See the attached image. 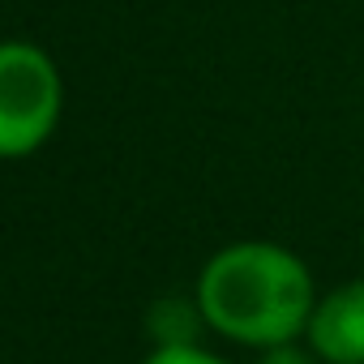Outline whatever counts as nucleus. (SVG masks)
<instances>
[{"label": "nucleus", "mask_w": 364, "mask_h": 364, "mask_svg": "<svg viewBox=\"0 0 364 364\" xmlns=\"http://www.w3.org/2000/svg\"><path fill=\"white\" fill-rule=\"evenodd\" d=\"M193 300L215 334L262 351L304 338L317 291L309 266L291 249L270 240H240L202 266Z\"/></svg>", "instance_id": "f257e3e1"}, {"label": "nucleus", "mask_w": 364, "mask_h": 364, "mask_svg": "<svg viewBox=\"0 0 364 364\" xmlns=\"http://www.w3.org/2000/svg\"><path fill=\"white\" fill-rule=\"evenodd\" d=\"M65 86L52 56L35 43H0V159L39 150L60 120Z\"/></svg>", "instance_id": "f03ea898"}, {"label": "nucleus", "mask_w": 364, "mask_h": 364, "mask_svg": "<svg viewBox=\"0 0 364 364\" xmlns=\"http://www.w3.org/2000/svg\"><path fill=\"white\" fill-rule=\"evenodd\" d=\"M304 343L321 364H364V279L317 296Z\"/></svg>", "instance_id": "7ed1b4c3"}, {"label": "nucleus", "mask_w": 364, "mask_h": 364, "mask_svg": "<svg viewBox=\"0 0 364 364\" xmlns=\"http://www.w3.org/2000/svg\"><path fill=\"white\" fill-rule=\"evenodd\" d=\"M198 326H206L198 300H159L150 309L154 347H198Z\"/></svg>", "instance_id": "20e7f679"}, {"label": "nucleus", "mask_w": 364, "mask_h": 364, "mask_svg": "<svg viewBox=\"0 0 364 364\" xmlns=\"http://www.w3.org/2000/svg\"><path fill=\"white\" fill-rule=\"evenodd\" d=\"M141 364H228V360H219L202 347H154Z\"/></svg>", "instance_id": "39448f33"}, {"label": "nucleus", "mask_w": 364, "mask_h": 364, "mask_svg": "<svg viewBox=\"0 0 364 364\" xmlns=\"http://www.w3.org/2000/svg\"><path fill=\"white\" fill-rule=\"evenodd\" d=\"M257 364H321L317 355H313V347L309 343H274V347H262V355H257Z\"/></svg>", "instance_id": "423d86ee"}]
</instances>
